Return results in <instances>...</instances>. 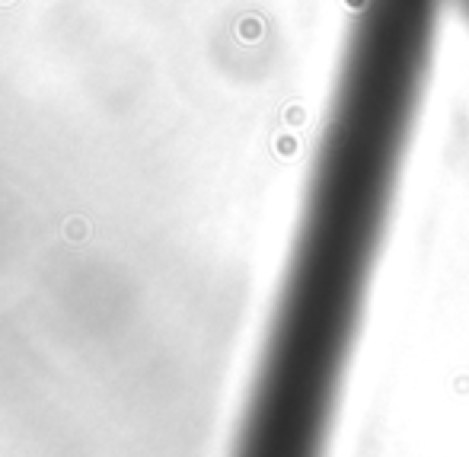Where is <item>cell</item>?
Listing matches in <instances>:
<instances>
[{
  "instance_id": "cell-1",
  "label": "cell",
  "mask_w": 469,
  "mask_h": 457,
  "mask_svg": "<svg viewBox=\"0 0 469 457\" xmlns=\"http://www.w3.org/2000/svg\"><path fill=\"white\" fill-rule=\"evenodd\" d=\"M64 233L71 237V240H83V237H86V224H83L80 217H74V221H67Z\"/></svg>"
},
{
  "instance_id": "cell-2",
  "label": "cell",
  "mask_w": 469,
  "mask_h": 457,
  "mask_svg": "<svg viewBox=\"0 0 469 457\" xmlns=\"http://www.w3.org/2000/svg\"><path fill=\"white\" fill-rule=\"evenodd\" d=\"M450 3H453V7H457V13H460V17H463V23L469 26V0H450Z\"/></svg>"
},
{
  "instance_id": "cell-3",
  "label": "cell",
  "mask_w": 469,
  "mask_h": 457,
  "mask_svg": "<svg viewBox=\"0 0 469 457\" xmlns=\"http://www.w3.org/2000/svg\"><path fill=\"white\" fill-rule=\"evenodd\" d=\"M0 3H13V0H0Z\"/></svg>"
}]
</instances>
